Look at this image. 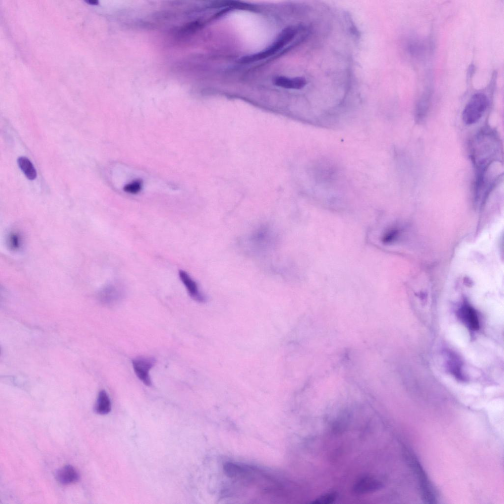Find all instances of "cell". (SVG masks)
Returning <instances> with one entry per match:
<instances>
[{
	"mask_svg": "<svg viewBox=\"0 0 504 504\" xmlns=\"http://www.w3.org/2000/svg\"><path fill=\"white\" fill-rule=\"evenodd\" d=\"M498 142L495 134L485 129L477 135L472 150V159L475 170L487 169L495 159Z\"/></svg>",
	"mask_w": 504,
	"mask_h": 504,
	"instance_id": "obj_1",
	"label": "cell"
},
{
	"mask_svg": "<svg viewBox=\"0 0 504 504\" xmlns=\"http://www.w3.org/2000/svg\"><path fill=\"white\" fill-rule=\"evenodd\" d=\"M489 105L486 95L482 93L474 94L466 105L462 113V119L467 125L477 123L482 117Z\"/></svg>",
	"mask_w": 504,
	"mask_h": 504,
	"instance_id": "obj_2",
	"label": "cell"
},
{
	"mask_svg": "<svg viewBox=\"0 0 504 504\" xmlns=\"http://www.w3.org/2000/svg\"><path fill=\"white\" fill-rule=\"evenodd\" d=\"M296 31L292 28H287L283 31L277 40L265 50L257 54L247 56L242 58L240 62L242 63H250L266 58L275 54L283 47L290 42L294 37Z\"/></svg>",
	"mask_w": 504,
	"mask_h": 504,
	"instance_id": "obj_3",
	"label": "cell"
},
{
	"mask_svg": "<svg viewBox=\"0 0 504 504\" xmlns=\"http://www.w3.org/2000/svg\"><path fill=\"white\" fill-rule=\"evenodd\" d=\"M156 363L154 358L147 356H139L132 361L134 372L138 378L146 385L152 384L149 372Z\"/></svg>",
	"mask_w": 504,
	"mask_h": 504,
	"instance_id": "obj_4",
	"label": "cell"
},
{
	"mask_svg": "<svg viewBox=\"0 0 504 504\" xmlns=\"http://www.w3.org/2000/svg\"><path fill=\"white\" fill-rule=\"evenodd\" d=\"M409 458L412 469H413L417 475H418L421 492L424 501L428 503H433L435 500L434 491L423 470L417 460L413 457V455H410Z\"/></svg>",
	"mask_w": 504,
	"mask_h": 504,
	"instance_id": "obj_5",
	"label": "cell"
},
{
	"mask_svg": "<svg viewBox=\"0 0 504 504\" xmlns=\"http://www.w3.org/2000/svg\"><path fill=\"white\" fill-rule=\"evenodd\" d=\"M457 315L461 321L470 330L476 331L479 328V320L475 310L468 303L464 302L457 311Z\"/></svg>",
	"mask_w": 504,
	"mask_h": 504,
	"instance_id": "obj_6",
	"label": "cell"
},
{
	"mask_svg": "<svg viewBox=\"0 0 504 504\" xmlns=\"http://www.w3.org/2000/svg\"><path fill=\"white\" fill-rule=\"evenodd\" d=\"M382 487L381 482L375 477L364 476L354 484L352 491L356 495H364L375 492Z\"/></svg>",
	"mask_w": 504,
	"mask_h": 504,
	"instance_id": "obj_7",
	"label": "cell"
},
{
	"mask_svg": "<svg viewBox=\"0 0 504 504\" xmlns=\"http://www.w3.org/2000/svg\"><path fill=\"white\" fill-rule=\"evenodd\" d=\"M179 275L190 296L197 302H204L206 300L205 296L199 290L196 283L188 273L184 270H180Z\"/></svg>",
	"mask_w": 504,
	"mask_h": 504,
	"instance_id": "obj_8",
	"label": "cell"
},
{
	"mask_svg": "<svg viewBox=\"0 0 504 504\" xmlns=\"http://www.w3.org/2000/svg\"><path fill=\"white\" fill-rule=\"evenodd\" d=\"M124 295L123 286L121 284H114L107 286L101 292L100 298L101 301L106 305H112L119 301Z\"/></svg>",
	"mask_w": 504,
	"mask_h": 504,
	"instance_id": "obj_9",
	"label": "cell"
},
{
	"mask_svg": "<svg viewBox=\"0 0 504 504\" xmlns=\"http://www.w3.org/2000/svg\"><path fill=\"white\" fill-rule=\"evenodd\" d=\"M55 476L57 481L63 485L75 483L80 478L78 472L70 465H65L57 470Z\"/></svg>",
	"mask_w": 504,
	"mask_h": 504,
	"instance_id": "obj_10",
	"label": "cell"
},
{
	"mask_svg": "<svg viewBox=\"0 0 504 504\" xmlns=\"http://www.w3.org/2000/svg\"><path fill=\"white\" fill-rule=\"evenodd\" d=\"M427 44L424 40L416 37H411L407 44V49L409 54L413 58L420 59L426 53Z\"/></svg>",
	"mask_w": 504,
	"mask_h": 504,
	"instance_id": "obj_11",
	"label": "cell"
},
{
	"mask_svg": "<svg viewBox=\"0 0 504 504\" xmlns=\"http://www.w3.org/2000/svg\"><path fill=\"white\" fill-rule=\"evenodd\" d=\"M274 83L277 86L286 89H301L306 85V80L303 77L288 78L285 77H278Z\"/></svg>",
	"mask_w": 504,
	"mask_h": 504,
	"instance_id": "obj_12",
	"label": "cell"
},
{
	"mask_svg": "<svg viewBox=\"0 0 504 504\" xmlns=\"http://www.w3.org/2000/svg\"><path fill=\"white\" fill-rule=\"evenodd\" d=\"M447 366L449 371L459 380H464L462 363L459 358L452 352H447Z\"/></svg>",
	"mask_w": 504,
	"mask_h": 504,
	"instance_id": "obj_13",
	"label": "cell"
},
{
	"mask_svg": "<svg viewBox=\"0 0 504 504\" xmlns=\"http://www.w3.org/2000/svg\"><path fill=\"white\" fill-rule=\"evenodd\" d=\"M111 410V403L109 396L105 391H100L95 404V412L99 414L104 415L110 412Z\"/></svg>",
	"mask_w": 504,
	"mask_h": 504,
	"instance_id": "obj_14",
	"label": "cell"
},
{
	"mask_svg": "<svg viewBox=\"0 0 504 504\" xmlns=\"http://www.w3.org/2000/svg\"><path fill=\"white\" fill-rule=\"evenodd\" d=\"M17 163L19 168L28 179L33 180L36 178V169L28 158L21 157L18 158Z\"/></svg>",
	"mask_w": 504,
	"mask_h": 504,
	"instance_id": "obj_15",
	"label": "cell"
},
{
	"mask_svg": "<svg viewBox=\"0 0 504 504\" xmlns=\"http://www.w3.org/2000/svg\"><path fill=\"white\" fill-rule=\"evenodd\" d=\"M429 105V97L428 95H424L417 103L416 108V121L421 122L424 119Z\"/></svg>",
	"mask_w": 504,
	"mask_h": 504,
	"instance_id": "obj_16",
	"label": "cell"
},
{
	"mask_svg": "<svg viewBox=\"0 0 504 504\" xmlns=\"http://www.w3.org/2000/svg\"><path fill=\"white\" fill-rule=\"evenodd\" d=\"M337 497V494L335 492L326 493L316 498L313 503L315 504H330L334 502Z\"/></svg>",
	"mask_w": 504,
	"mask_h": 504,
	"instance_id": "obj_17",
	"label": "cell"
},
{
	"mask_svg": "<svg viewBox=\"0 0 504 504\" xmlns=\"http://www.w3.org/2000/svg\"><path fill=\"white\" fill-rule=\"evenodd\" d=\"M142 188V183L137 180L127 184L124 188V190L128 193L136 194L140 191Z\"/></svg>",
	"mask_w": 504,
	"mask_h": 504,
	"instance_id": "obj_18",
	"label": "cell"
},
{
	"mask_svg": "<svg viewBox=\"0 0 504 504\" xmlns=\"http://www.w3.org/2000/svg\"><path fill=\"white\" fill-rule=\"evenodd\" d=\"M85 1L89 3V4H97L98 3V0H86Z\"/></svg>",
	"mask_w": 504,
	"mask_h": 504,
	"instance_id": "obj_19",
	"label": "cell"
}]
</instances>
